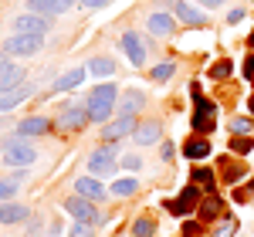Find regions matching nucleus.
<instances>
[{
  "mask_svg": "<svg viewBox=\"0 0 254 237\" xmlns=\"http://www.w3.org/2000/svg\"><path fill=\"white\" fill-rule=\"evenodd\" d=\"M183 237H203V220H187L183 224Z\"/></svg>",
  "mask_w": 254,
  "mask_h": 237,
  "instance_id": "36",
  "label": "nucleus"
},
{
  "mask_svg": "<svg viewBox=\"0 0 254 237\" xmlns=\"http://www.w3.org/2000/svg\"><path fill=\"white\" fill-rule=\"evenodd\" d=\"M55 125L61 132H78L88 125V109L85 102H61L58 105V116H55Z\"/></svg>",
  "mask_w": 254,
  "mask_h": 237,
  "instance_id": "3",
  "label": "nucleus"
},
{
  "mask_svg": "<svg viewBox=\"0 0 254 237\" xmlns=\"http://www.w3.org/2000/svg\"><path fill=\"white\" fill-rule=\"evenodd\" d=\"M251 132H254V118L251 116L231 118V136H251Z\"/></svg>",
  "mask_w": 254,
  "mask_h": 237,
  "instance_id": "31",
  "label": "nucleus"
},
{
  "mask_svg": "<svg viewBox=\"0 0 254 237\" xmlns=\"http://www.w3.org/2000/svg\"><path fill=\"white\" fill-rule=\"evenodd\" d=\"M27 220H31V207H24L17 200L0 203V227H14V224H27Z\"/></svg>",
  "mask_w": 254,
  "mask_h": 237,
  "instance_id": "14",
  "label": "nucleus"
},
{
  "mask_svg": "<svg viewBox=\"0 0 254 237\" xmlns=\"http://www.w3.org/2000/svg\"><path fill=\"white\" fill-rule=\"evenodd\" d=\"M146 102H149V95H146V92H139V88H126V92L119 95L116 116H139V112L146 109Z\"/></svg>",
  "mask_w": 254,
  "mask_h": 237,
  "instance_id": "12",
  "label": "nucleus"
},
{
  "mask_svg": "<svg viewBox=\"0 0 254 237\" xmlns=\"http://www.w3.org/2000/svg\"><path fill=\"white\" fill-rule=\"evenodd\" d=\"M173 75H176V61H159V64H153V68H149V81H156V85L170 81Z\"/></svg>",
  "mask_w": 254,
  "mask_h": 237,
  "instance_id": "27",
  "label": "nucleus"
},
{
  "mask_svg": "<svg viewBox=\"0 0 254 237\" xmlns=\"http://www.w3.org/2000/svg\"><path fill=\"white\" fill-rule=\"evenodd\" d=\"M61 207H64L75 220H85V224H92V227L102 224V214H98V203H95V200H85V197H78V193H71V197L61 200Z\"/></svg>",
  "mask_w": 254,
  "mask_h": 237,
  "instance_id": "5",
  "label": "nucleus"
},
{
  "mask_svg": "<svg viewBox=\"0 0 254 237\" xmlns=\"http://www.w3.org/2000/svg\"><path fill=\"white\" fill-rule=\"evenodd\" d=\"M55 129V122L48 116H27V118H20L17 122V136L20 139H31V136H48Z\"/></svg>",
  "mask_w": 254,
  "mask_h": 237,
  "instance_id": "15",
  "label": "nucleus"
},
{
  "mask_svg": "<svg viewBox=\"0 0 254 237\" xmlns=\"http://www.w3.org/2000/svg\"><path fill=\"white\" fill-rule=\"evenodd\" d=\"M159 159H163V163H173L176 159V142H163V146H159Z\"/></svg>",
  "mask_w": 254,
  "mask_h": 237,
  "instance_id": "38",
  "label": "nucleus"
},
{
  "mask_svg": "<svg viewBox=\"0 0 254 237\" xmlns=\"http://www.w3.org/2000/svg\"><path fill=\"white\" fill-rule=\"evenodd\" d=\"M3 64H10V55H7V51H0V68H3Z\"/></svg>",
  "mask_w": 254,
  "mask_h": 237,
  "instance_id": "46",
  "label": "nucleus"
},
{
  "mask_svg": "<svg viewBox=\"0 0 254 237\" xmlns=\"http://www.w3.org/2000/svg\"><path fill=\"white\" fill-rule=\"evenodd\" d=\"M231 153H234V156H251L254 153V136H231Z\"/></svg>",
  "mask_w": 254,
  "mask_h": 237,
  "instance_id": "29",
  "label": "nucleus"
},
{
  "mask_svg": "<svg viewBox=\"0 0 254 237\" xmlns=\"http://www.w3.org/2000/svg\"><path fill=\"white\" fill-rule=\"evenodd\" d=\"M119 166H126V170L139 173V170H142V156H139V153H132V156H122V159H119Z\"/></svg>",
  "mask_w": 254,
  "mask_h": 237,
  "instance_id": "37",
  "label": "nucleus"
},
{
  "mask_svg": "<svg viewBox=\"0 0 254 237\" xmlns=\"http://www.w3.org/2000/svg\"><path fill=\"white\" fill-rule=\"evenodd\" d=\"M119 85L116 81H102V85H95V88H88V99H85V105H119Z\"/></svg>",
  "mask_w": 254,
  "mask_h": 237,
  "instance_id": "17",
  "label": "nucleus"
},
{
  "mask_svg": "<svg viewBox=\"0 0 254 237\" xmlns=\"http://www.w3.org/2000/svg\"><path fill=\"white\" fill-rule=\"evenodd\" d=\"M139 125L136 116H116L112 122H105L102 125V142H119L122 136H132Z\"/></svg>",
  "mask_w": 254,
  "mask_h": 237,
  "instance_id": "10",
  "label": "nucleus"
},
{
  "mask_svg": "<svg viewBox=\"0 0 254 237\" xmlns=\"http://www.w3.org/2000/svg\"><path fill=\"white\" fill-rule=\"evenodd\" d=\"M220 173H224V183H241L244 166H237V163H224V159H220Z\"/></svg>",
  "mask_w": 254,
  "mask_h": 237,
  "instance_id": "32",
  "label": "nucleus"
},
{
  "mask_svg": "<svg viewBox=\"0 0 254 237\" xmlns=\"http://www.w3.org/2000/svg\"><path fill=\"white\" fill-rule=\"evenodd\" d=\"M190 183H196V186H203L207 193H214L217 190V177L210 166H193V173H190Z\"/></svg>",
  "mask_w": 254,
  "mask_h": 237,
  "instance_id": "24",
  "label": "nucleus"
},
{
  "mask_svg": "<svg viewBox=\"0 0 254 237\" xmlns=\"http://www.w3.org/2000/svg\"><path fill=\"white\" fill-rule=\"evenodd\" d=\"M14 34H48L51 31V17L44 14H34V10H20L17 17L10 20Z\"/></svg>",
  "mask_w": 254,
  "mask_h": 237,
  "instance_id": "8",
  "label": "nucleus"
},
{
  "mask_svg": "<svg viewBox=\"0 0 254 237\" xmlns=\"http://www.w3.org/2000/svg\"><path fill=\"white\" fill-rule=\"evenodd\" d=\"M244 78L254 81V51H248V58H244Z\"/></svg>",
  "mask_w": 254,
  "mask_h": 237,
  "instance_id": "42",
  "label": "nucleus"
},
{
  "mask_svg": "<svg viewBox=\"0 0 254 237\" xmlns=\"http://www.w3.org/2000/svg\"><path fill=\"white\" fill-rule=\"evenodd\" d=\"M248 112H251V118H254V95L248 99Z\"/></svg>",
  "mask_w": 254,
  "mask_h": 237,
  "instance_id": "47",
  "label": "nucleus"
},
{
  "mask_svg": "<svg viewBox=\"0 0 254 237\" xmlns=\"http://www.w3.org/2000/svg\"><path fill=\"white\" fill-rule=\"evenodd\" d=\"M61 227H64V224H61V217H55V220H51V227H48V231H51L55 237H61Z\"/></svg>",
  "mask_w": 254,
  "mask_h": 237,
  "instance_id": "44",
  "label": "nucleus"
},
{
  "mask_svg": "<svg viewBox=\"0 0 254 237\" xmlns=\"http://www.w3.org/2000/svg\"><path fill=\"white\" fill-rule=\"evenodd\" d=\"M231 71H234V61H231V58H220L214 68H210V78H217V81H220V78H231Z\"/></svg>",
  "mask_w": 254,
  "mask_h": 237,
  "instance_id": "33",
  "label": "nucleus"
},
{
  "mask_svg": "<svg viewBox=\"0 0 254 237\" xmlns=\"http://www.w3.org/2000/svg\"><path fill=\"white\" fill-rule=\"evenodd\" d=\"M78 3L85 7V10H102V7H109L112 0H78Z\"/></svg>",
  "mask_w": 254,
  "mask_h": 237,
  "instance_id": "41",
  "label": "nucleus"
},
{
  "mask_svg": "<svg viewBox=\"0 0 254 237\" xmlns=\"http://www.w3.org/2000/svg\"><path fill=\"white\" fill-rule=\"evenodd\" d=\"M196 7H224V3H227V0H193Z\"/></svg>",
  "mask_w": 254,
  "mask_h": 237,
  "instance_id": "43",
  "label": "nucleus"
},
{
  "mask_svg": "<svg viewBox=\"0 0 254 237\" xmlns=\"http://www.w3.org/2000/svg\"><path fill=\"white\" fill-rule=\"evenodd\" d=\"M88 173L92 177H116L119 173V142H105L88 153Z\"/></svg>",
  "mask_w": 254,
  "mask_h": 237,
  "instance_id": "2",
  "label": "nucleus"
},
{
  "mask_svg": "<svg viewBox=\"0 0 254 237\" xmlns=\"http://www.w3.org/2000/svg\"><path fill=\"white\" fill-rule=\"evenodd\" d=\"M244 44H248V51H254V31L248 34V38H244Z\"/></svg>",
  "mask_w": 254,
  "mask_h": 237,
  "instance_id": "45",
  "label": "nucleus"
},
{
  "mask_svg": "<svg viewBox=\"0 0 254 237\" xmlns=\"http://www.w3.org/2000/svg\"><path fill=\"white\" fill-rule=\"evenodd\" d=\"M0 51H7L10 58H34L38 51H44V34H14V38H3Z\"/></svg>",
  "mask_w": 254,
  "mask_h": 237,
  "instance_id": "4",
  "label": "nucleus"
},
{
  "mask_svg": "<svg viewBox=\"0 0 254 237\" xmlns=\"http://www.w3.org/2000/svg\"><path fill=\"white\" fill-rule=\"evenodd\" d=\"M75 193L85 197V200H95V203H105V200H109V190H105V186H102V179L92 177V173L75 179Z\"/></svg>",
  "mask_w": 254,
  "mask_h": 237,
  "instance_id": "13",
  "label": "nucleus"
},
{
  "mask_svg": "<svg viewBox=\"0 0 254 237\" xmlns=\"http://www.w3.org/2000/svg\"><path fill=\"white\" fill-rule=\"evenodd\" d=\"M146 27H149V34L153 38H176V31H180V20H176L173 10H149L146 14Z\"/></svg>",
  "mask_w": 254,
  "mask_h": 237,
  "instance_id": "6",
  "label": "nucleus"
},
{
  "mask_svg": "<svg viewBox=\"0 0 254 237\" xmlns=\"http://www.w3.org/2000/svg\"><path fill=\"white\" fill-rule=\"evenodd\" d=\"M244 17H248V7H231V14H227V24H241Z\"/></svg>",
  "mask_w": 254,
  "mask_h": 237,
  "instance_id": "39",
  "label": "nucleus"
},
{
  "mask_svg": "<svg viewBox=\"0 0 254 237\" xmlns=\"http://www.w3.org/2000/svg\"><path fill=\"white\" fill-rule=\"evenodd\" d=\"M234 234H237V220H234V217H227V220H224V224L214 231V237H234Z\"/></svg>",
  "mask_w": 254,
  "mask_h": 237,
  "instance_id": "35",
  "label": "nucleus"
},
{
  "mask_svg": "<svg viewBox=\"0 0 254 237\" xmlns=\"http://www.w3.org/2000/svg\"><path fill=\"white\" fill-rule=\"evenodd\" d=\"M0 159H3V166H10V170H27V166L38 163V146L27 142V139H20V136H14V139L3 142Z\"/></svg>",
  "mask_w": 254,
  "mask_h": 237,
  "instance_id": "1",
  "label": "nucleus"
},
{
  "mask_svg": "<svg viewBox=\"0 0 254 237\" xmlns=\"http://www.w3.org/2000/svg\"><path fill=\"white\" fill-rule=\"evenodd\" d=\"M24 81H27V75H24L20 64H14V61L3 64V68H0V95L10 92V88H17V85H24Z\"/></svg>",
  "mask_w": 254,
  "mask_h": 237,
  "instance_id": "21",
  "label": "nucleus"
},
{
  "mask_svg": "<svg viewBox=\"0 0 254 237\" xmlns=\"http://www.w3.org/2000/svg\"><path fill=\"white\" fill-rule=\"evenodd\" d=\"M38 92V85L34 81H24V85H17V88H10V92H3L0 95V112H10V109H17L20 102H27L31 95Z\"/></svg>",
  "mask_w": 254,
  "mask_h": 237,
  "instance_id": "18",
  "label": "nucleus"
},
{
  "mask_svg": "<svg viewBox=\"0 0 254 237\" xmlns=\"http://www.w3.org/2000/svg\"><path fill=\"white\" fill-rule=\"evenodd\" d=\"M159 139H163V122H159V118H139L136 132H132V142H136L139 149L156 146Z\"/></svg>",
  "mask_w": 254,
  "mask_h": 237,
  "instance_id": "11",
  "label": "nucleus"
},
{
  "mask_svg": "<svg viewBox=\"0 0 254 237\" xmlns=\"http://www.w3.org/2000/svg\"><path fill=\"white\" fill-rule=\"evenodd\" d=\"M34 237H38V234H34Z\"/></svg>",
  "mask_w": 254,
  "mask_h": 237,
  "instance_id": "49",
  "label": "nucleus"
},
{
  "mask_svg": "<svg viewBox=\"0 0 254 237\" xmlns=\"http://www.w3.org/2000/svg\"><path fill=\"white\" fill-rule=\"evenodd\" d=\"M132 237H156V220L149 217V214L136 217L132 220Z\"/></svg>",
  "mask_w": 254,
  "mask_h": 237,
  "instance_id": "28",
  "label": "nucleus"
},
{
  "mask_svg": "<svg viewBox=\"0 0 254 237\" xmlns=\"http://www.w3.org/2000/svg\"><path fill=\"white\" fill-rule=\"evenodd\" d=\"M109 193L112 197H132V193H139V179L136 177H122V179H112V186H109Z\"/></svg>",
  "mask_w": 254,
  "mask_h": 237,
  "instance_id": "25",
  "label": "nucleus"
},
{
  "mask_svg": "<svg viewBox=\"0 0 254 237\" xmlns=\"http://www.w3.org/2000/svg\"><path fill=\"white\" fill-rule=\"evenodd\" d=\"M88 75H98V78H112V75H116V58L95 55V58L88 61Z\"/></svg>",
  "mask_w": 254,
  "mask_h": 237,
  "instance_id": "22",
  "label": "nucleus"
},
{
  "mask_svg": "<svg viewBox=\"0 0 254 237\" xmlns=\"http://www.w3.org/2000/svg\"><path fill=\"white\" fill-rule=\"evenodd\" d=\"M220 214H224V200L217 197V193H207V197L200 200V207H196V220H203V224H214Z\"/></svg>",
  "mask_w": 254,
  "mask_h": 237,
  "instance_id": "19",
  "label": "nucleus"
},
{
  "mask_svg": "<svg viewBox=\"0 0 254 237\" xmlns=\"http://www.w3.org/2000/svg\"><path fill=\"white\" fill-rule=\"evenodd\" d=\"M41 224H44V220H41L38 214H34V217L27 220V227H24V231H27V237H34V234H41Z\"/></svg>",
  "mask_w": 254,
  "mask_h": 237,
  "instance_id": "40",
  "label": "nucleus"
},
{
  "mask_svg": "<svg viewBox=\"0 0 254 237\" xmlns=\"http://www.w3.org/2000/svg\"><path fill=\"white\" fill-rule=\"evenodd\" d=\"M85 75H88V68H81V64H75V68H68L64 75H58V78L51 81V92L55 95H64V92H75L81 81H85Z\"/></svg>",
  "mask_w": 254,
  "mask_h": 237,
  "instance_id": "16",
  "label": "nucleus"
},
{
  "mask_svg": "<svg viewBox=\"0 0 254 237\" xmlns=\"http://www.w3.org/2000/svg\"><path fill=\"white\" fill-rule=\"evenodd\" d=\"M68 237H95V227H92V224H85V220H75V224H71V231H68Z\"/></svg>",
  "mask_w": 254,
  "mask_h": 237,
  "instance_id": "34",
  "label": "nucleus"
},
{
  "mask_svg": "<svg viewBox=\"0 0 254 237\" xmlns=\"http://www.w3.org/2000/svg\"><path fill=\"white\" fill-rule=\"evenodd\" d=\"M119 48L126 51V58L132 61V68H142L146 64V44H142V34L139 31H122V38H119Z\"/></svg>",
  "mask_w": 254,
  "mask_h": 237,
  "instance_id": "9",
  "label": "nucleus"
},
{
  "mask_svg": "<svg viewBox=\"0 0 254 237\" xmlns=\"http://www.w3.org/2000/svg\"><path fill=\"white\" fill-rule=\"evenodd\" d=\"M210 149H214V146H210V139H207V136H196V132H193V136L183 142V149H180V153L196 163V159H207V156H210Z\"/></svg>",
  "mask_w": 254,
  "mask_h": 237,
  "instance_id": "20",
  "label": "nucleus"
},
{
  "mask_svg": "<svg viewBox=\"0 0 254 237\" xmlns=\"http://www.w3.org/2000/svg\"><path fill=\"white\" fill-rule=\"evenodd\" d=\"M116 237H122V234H116Z\"/></svg>",
  "mask_w": 254,
  "mask_h": 237,
  "instance_id": "48",
  "label": "nucleus"
},
{
  "mask_svg": "<svg viewBox=\"0 0 254 237\" xmlns=\"http://www.w3.org/2000/svg\"><path fill=\"white\" fill-rule=\"evenodd\" d=\"M27 10H34V14H44V17H58L64 14V7H61V0H27Z\"/></svg>",
  "mask_w": 254,
  "mask_h": 237,
  "instance_id": "23",
  "label": "nucleus"
},
{
  "mask_svg": "<svg viewBox=\"0 0 254 237\" xmlns=\"http://www.w3.org/2000/svg\"><path fill=\"white\" fill-rule=\"evenodd\" d=\"M17 190H20V179L14 177V173H10V177H0V203H3V200H14Z\"/></svg>",
  "mask_w": 254,
  "mask_h": 237,
  "instance_id": "30",
  "label": "nucleus"
},
{
  "mask_svg": "<svg viewBox=\"0 0 254 237\" xmlns=\"http://www.w3.org/2000/svg\"><path fill=\"white\" fill-rule=\"evenodd\" d=\"M88 109V125H105L116 116V105H85Z\"/></svg>",
  "mask_w": 254,
  "mask_h": 237,
  "instance_id": "26",
  "label": "nucleus"
},
{
  "mask_svg": "<svg viewBox=\"0 0 254 237\" xmlns=\"http://www.w3.org/2000/svg\"><path fill=\"white\" fill-rule=\"evenodd\" d=\"M170 3V10L176 14V20L183 24V27H207L210 24V17L196 7L193 0H166Z\"/></svg>",
  "mask_w": 254,
  "mask_h": 237,
  "instance_id": "7",
  "label": "nucleus"
}]
</instances>
